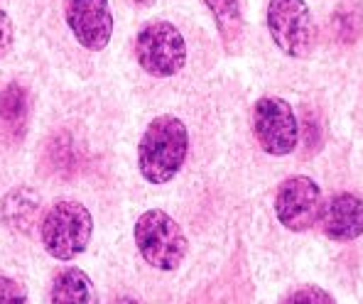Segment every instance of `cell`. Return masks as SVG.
<instances>
[{
    "label": "cell",
    "mask_w": 363,
    "mask_h": 304,
    "mask_svg": "<svg viewBox=\"0 0 363 304\" xmlns=\"http://www.w3.org/2000/svg\"><path fill=\"white\" fill-rule=\"evenodd\" d=\"M189 152V133L177 116H157L138 142V169L150 184H167L177 177Z\"/></svg>",
    "instance_id": "obj_1"
},
{
    "label": "cell",
    "mask_w": 363,
    "mask_h": 304,
    "mask_svg": "<svg viewBox=\"0 0 363 304\" xmlns=\"http://www.w3.org/2000/svg\"><path fill=\"white\" fill-rule=\"evenodd\" d=\"M91 236H94L91 211L72 199L57 201L40 223V238L45 250L55 260H64V263L82 255L89 248Z\"/></svg>",
    "instance_id": "obj_2"
},
{
    "label": "cell",
    "mask_w": 363,
    "mask_h": 304,
    "mask_svg": "<svg viewBox=\"0 0 363 304\" xmlns=\"http://www.w3.org/2000/svg\"><path fill=\"white\" fill-rule=\"evenodd\" d=\"M133 236H135V245L143 260L162 273L177 270L189 250V241H186L182 226L169 213L160 209H150L138 216Z\"/></svg>",
    "instance_id": "obj_3"
},
{
    "label": "cell",
    "mask_w": 363,
    "mask_h": 304,
    "mask_svg": "<svg viewBox=\"0 0 363 304\" xmlns=\"http://www.w3.org/2000/svg\"><path fill=\"white\" fill-rule=\"evenodd\" d=\"M135 57L143 72L157 79L174 77L186 64V42L167 20H155L138 32Z\"/></svg>",
    "instance_id": "obj_4"
},
{
    "label": "cell",
    "mask_w": 363,
    "mask_h": 304,
    "mask_svg": "<svg viewBox=\"0 0 363 304\" xmlns=\"http://www.w3.org/2000/svg\"><path fill=\"white\" fill-rule=\"evenodd\" d=\"M268 30L275 47L287 57H307L314 47V20L304 0H270Z\"/></svg>",
    "instance_id": "obj_5"
},
{
    "label": "cell",
    "mask_w": 363,
    "mask_h": 304,
    "mask_svg": "<svg viewBox=\"0 0 363 304\" xmlns=\"http://www.w3.org/2000/svg\"><path fill=\"white\" fill-rule=\"evenodd\" d=\"M253 133L258 145L272 157L295 152L300 140V123L285 98L263 96L253 106Z\"/></svg>",
    "instance_id": "obj_6"
},
{
    "label": "cell",
    "mask_w": 363,
    "mask_h": 304,
    "mask_svg": "<svg viewBox=\"0 0 363 304\" xmlns=\"http://www.w3.org/2000/svg\"><path fill=\"white\" fill-rule=\"evenodd\" d=\"M324 199L322 189L314 179L295 174L287 177L275 191V216L285 228L295 233H304L322 216Z\"/></svg>",
    "instance_id": "obj_7"
},
{
    "label": "cell",
    "mask_w": 363,
    "mask_h": 304,
    "mask_svg": "<svg viewBox=\"0 0 363 304\" xmlns=\"http://www.w3.org/2000/svg\"><path fill=\"white\" fill-rule=\"evenodd\" d=\"M64 18L77 42L91 52H101L113 35V15L108 0H67Z\"/></svg>",
    "instance_id": "obj_8"
},
{
    "label": "cell",
    "mask_w": 363,
    "mask_h": 304,
    "mask_svg": "<svg viewBox=\"0 0 363 304\" xmlns=\"http://www.w3.org/2000/svg\"><path fill=\"white\" fill-rule=\"evenodd\" d=\"M322 228L327 238L349 243L363 236V199L349 191L334 194L322 209Z\"/></svg>",
    "instance_id": "obj_9"
},
{
    "label": "cell",
    "mask_w": 363,
    "mask_h": 304,
    "mask_svg": "<svg viewBox=\"0 0 363 304\" xmlns=\"http://www.w3.org/2000/svg\"><path fill=\"white\" fill-rule=\"evenodd\" d=\"M50 304H99V292L84 270L67 268L52 280Z\"/></svg>",
    "instance_id": "obj_10"
},
{
    "label": "cell",
    "mask_w": 363,
    "mask_h": 304,
    "mask_svg": "<svg viewBox=\"0 0 363 304\" xmlns=\"http://www.w3.org/2000/svg\"><path fill=\"white\" fill-rule=\"evenodd\" d=\"M37 211H40V196L30 189V186H15L5 194L3 204H0V216H3L5 226L13 228L18 233H30L37 221Z\"/></svg>",
    "instance_id": "obj_11"
},
{
    "label": "cell",
    "mask_w": 363,
    "mask_h": 304,
    "mask_svg": "<svg viewBox=\"0 0 363 304\" xmlns=\"http://www.w3.org/2000/svg\"><path fill=\"white\" fill-rule=\"evenodd\" d=\"M30 118V101L28 91L20 84H8L0 91V130L3 135L13 137V140H23L25 128Z\"/></svg>",
    "instance_id": "obj_12"
},
{
    "label": "cell",
    "mask_w": 363,
    "mask_h": 304,
    "mask_svg": "<svg viewBox=\"0 0 363 304\" xmlns=\"http://www.w3.org/2000/svg\"><path fill=\"white\" fill-rule=\"evenodd\" d=\"M209 10L213 13L218 30L223 35V42L231 47V40L241 35V10H238V0H206Z\"/></svg>",
    "instance_id": "obj_13"
},
{
    "label": "cell",
    "mask_w": 363,
    "mask_h": 304,
    "mask_svg": "<svg viewBox=\"0 0 363 304\" xmlns=\"http://www.w3.org/2000/svg\"><path fill=\"white\" fill-rule=\"evenodd\" d=\"M282 304H336V300L327 290H322V287L307 285V287H300V290L290 292V295L282 300Z\"/></svg>",
    "instance_id": "obj_14"
},
{
    "label": "cell",
    "mask_w": 363,
    "mask_h": 304,
    "mask_svg": "<svg viewBox=\"0 0 363 304\" xmlns=\"http://www.w3.org/2000/svg\"><path fill=\"white\" fill-rule=\"evenodd\" d=\"M0 304H28V292L18 280L0 275Z\"/></svg>",
    "instance_id": "obj_15"
},
{
    "label": "cell",
    "mask_w": 363,
    "mask_h": 304,
    "mask_svg": "<svg viewBox=\"0 0 363 304\" xmlns=\"http://www.w3.org/2000/svg\"><path fill=\"white\" fill-rule=\"evenodd\" d=\"M10 47H13V23H10L8 13L0 8V57L8 55Z\"/></svg>",
    "instance_id": "obj_16"
},
{
    "label": "cell",
    "mask_w": 363,
    "mask_h": 304,
    "mask_svg": "<svg viewBox=\"0 0 363 304\" xmlns=\"http://www.w3.org/2000/svg\"><path fill=\"white\" fill-rule=\"evenodd\" d=\"M111 304H143V302L135 300V297H130V295H123V297H116Z\"/></svg>",
    "instance_id": "obj_17"
},
{
    "label": "cell",
    "mask_w": 363,
    "mask_h": 304,
    "mask_svg": "<svg viewBox=\"0 0 363 304\" xmlns=\"http://www.w3.org/2000/svg\"><path fill=\"white\" fill-rule=\"evenodd\" d=\"M133 3H138V5H150L152 0H133Z\"/></svg>",
    "instance_id": "obj_18"
}]
</instances>
